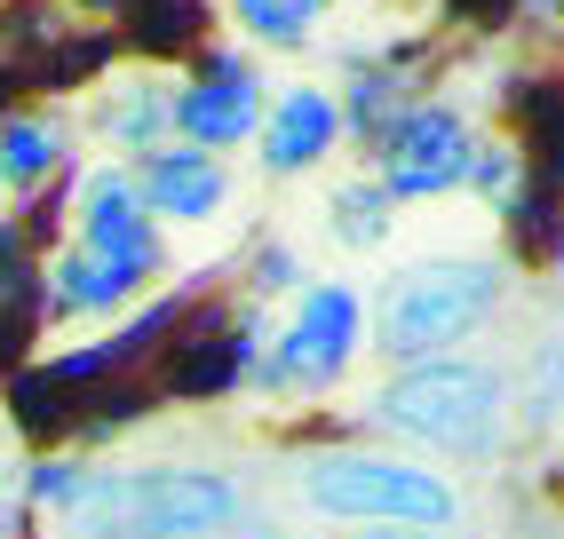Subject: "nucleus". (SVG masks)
Wrapping results in <instances>:
<instances>
[{"label":"nucleus","instance_id":"3","mask_svg":"<svg viewBox=\"0 0 564 539\" xmlns=\"http://www.w3.org/2000/svg\"><path fill=\"white\" fill-rule=\"evenodd\" d=\"M160 270L152 215L135 207V183L120 167H96L80 190V239L48 270V310L80 318V310H120V301Z\"/></svg>","mask_w":564,"mask_h":539},{"label":"nucleus","instance_id":"13","mask_svg":"<svg viewBox=\"0 0 564 539\" xmlns=\"http://www.w3.org/2000/svg\"><path fill=\"white\" fill-rule=\"evenodd\" d=\"M334 230H343L350 246H382L390 239V199H382V190H366V183L334 190Z\"/></svg>","mask_w":564,"mask_h":539},{"label":"nucleus","instance_id":"17","mask_svg":"<svg viewBox=\"0 0 564 539\" xmlns=\"http://www.w3.org/2000/svg\"><path fill=\"white\" fill-rule=\"evenodd\" d=\"M0 262H9V230H0Z\"/></svg>","mask_w":564,"mask_h":539},{"label":"nucleus","instance_id":"7","mask_svg":"<svg viewBox=\"0 0 564 539\" xmlns=\"http://www.w3.org/2000/svg\"><path fill=\"white\" fill-rule=\"evenodd\" d=\"M469 160H477V143L462 128V111L454 103H413L382 135V190H398V199H437V190L469 183Z\"/></svg>","mask_w":564,"mask_h":539},{"label":"nucleus","instance_id":"5","mask_svg":"<svg viewBox=\"0 0 564 539\" xmlns=\"http://www.w3.org/2000/svg\"><path fill=\"white\" fill-rule=\"evenodd\" d=\"M494 310H501V270L494 262H413L382 286L373 341L405 365L413 358H454V341H469Z\"/></svg>","mask_w":564,"mask_h":539},{"label":"nucleus","instance_id":"16","mask_svg":"<svg viewBox=\"0 0 564 539\" xmlns=\"http://www.w3.org/2000/svg\"><path fill=\"white\" fill-rule=\"evenodd\" d=\"M398 539H437V531H398Z\"/></svg>","mask_w":564,"mask_h":539},{"label":"nucleus","instance_id":"6","mask_svg":"<svg viewBox=\"0 0 564 539\" xmlns=\"http://www.w3.org/2000/svg\"><path fill=\"white\" fill-rule=\"evenodd\" d=\"M358 294L350 286H303V301H294V318L279 326V358H271V381L279 389H326L334 373H343L358 358Z\"/></svg>","mask_w":564,"mask_h":539},{"label":"nucleus","instance_id":"4","mask_svg":"<svg viewBox=\"0 0 564 539\" xmlns=\"http://www.w3.org/2000/svg\"><path fill=\"white\" fill-rule=\"evenodd\" d=\"M294 492L334 524H398V531H445L462 516V492L422 460L390 452H318L294 469Z\"/></svg>","mask_w":564,"mask_h":539},{"label":"nucleus","instance_id":"10","mask_svg":"<svg viewBox=\"0 0 564 539\" xmlns=\"http://www.w3.org/2000/svg\"><path fill=\"white\" fill-rule=\"evenodd\" d=\"M135 183V207L143 215H167V222H207L223 207V167H215V151H192V143H167L143 160Z\"/></svg>","mask_w":564,"mask_h":539},{"label":"nucleus","instance_id":"11","mask_svg":"<svg viewBox=\"0 0 564 539\" xmlns=\"http://www.w3.org/2000/svg\"><path fill=\"white\" fill-rule=\"evenodd\" d=\"M56 167V128L48 120H9L0 128V175L9 183H41Z\"/></svg>","mask_w":564,"mask_h":539},{"label":"nucleus","instance_id":"14","mask_svg":"<svg viewBox=\"0 0 564 539\" xmlns=\"http://www.w3.org/2000/svg\"><path fill=\"white\" fill-rule=\"evenodd\" d=\"M556 389H564V341H549V350H541V365H533V397H524V413H533V420H549V413H556Z\"/></svg>","mask_w":564,"mask_h":539},{"label":"nucleus","instance_id":"15","mask_svg":"<svg viewBox=\"0 0 564 539\" xmlns=\"http://www.w3.org/2000/svg\"><path fill=\"white\" fill-rule=\"evenodd\" d=\"M9 524H17V476L0 469V531H9Z\"/></svg>","mask_w":564,"mask_h":539},{"label":"nucleus","instance_id":"1","mask_svg":"<svg viewBox=\"0 0 564 539\" xmlns=\"http://www.w3.org/2000/svg\"><path fill=\"white\" fill-rule=\"evenodd\" d=\"M247 516V492L215 469H88L56 508L64 539H215Z\"/></svg>","mask_w":564,"mask_h":539},{"label":"nucleus","instance_id":"8","mask_svg":"<svg viewBox=\"0 0 564 539\" xmlns=\"http://www.w3.org/2000/svg\"><path fill=\"white\" fill-rule=\"evenodd\" d=\"M262 80H254V64H239V56H215L192 88H175V103H167V120H175V135L192 143V151H223V143H247L254 128H262Z\"/></svg>","mask_w":564,"mask_h":539},{"label":"nucleus","instance_id":"12","mask_svg":"<svg viewBox=\"0 0 564 539\" xmlns=\"http://www.w3.org/2000/svg\"><path fill=\"white\" fill-rule=\"evenodd\" d=\"M231 9H239V24L254 32V41H303L334 0H231Z\"/></svg>","mask_w":564,"mask_h":539},{"label":"nucleus","instance_id":"2","mask_svg":"<svg viewBox=\"0 0 564 539\" xmlns=\"http://www.w3.org/2000/svg\"><path fill=\"white\" fill-rule=\"evenodd\" d=\"M373 420L413 437V444H430V452L485 460L509 437V381L477 358H413L398 381H382Z\"/></svg>","mask_w":564,"mask_h":539},{"label":"nucleus","instance_id":"9","mask_svg":"<svg viewBox=\"0 0 564 539\" xmlns=\"http://www.w3.org/2000/svg\"><path fill=\"white\" fill-rule=\"evenodd\" d=\"M334 135H343V111H334L326 88H286V96H271V103H262V128H254L262 167H271V175L318 167L326 151H334Z\"/></svg>","mask_w":564,"mask_h":539}]
</instances>
